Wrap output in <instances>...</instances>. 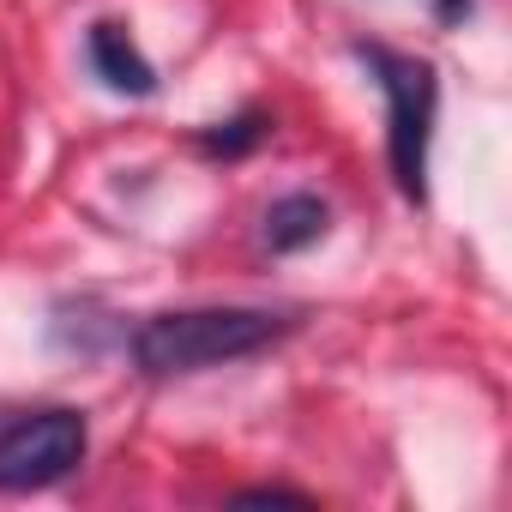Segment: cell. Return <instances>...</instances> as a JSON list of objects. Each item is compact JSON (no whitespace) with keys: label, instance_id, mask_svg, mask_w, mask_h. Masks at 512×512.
Here are the masks:
<instances>
[{"label":"cell","instance_id":"277c9868","mask_svg":"<svg viewBox=\"0 0 512 512\" xmlns=\"http://www.w3.org/2000/svg\"><path fill=\"white\" fill-rule=\"evenodd\" d=\"M85 55H91V67H97V79L109 91H121V97H151L157 91V67L139 55V43L127 37V25H115V19L91 25Z\"/></svg>","mask_w":512,"mask_h":512},{"label":"cell","instance_id":"8992f818","mask_svg":"<svg viewBox=\"0 0 512 512\" xmlns=\"http://www.w3.org/2000/svg\"><path fill=\"white\" fill-rule=\"evenodd\" d=\"M266 115L260 109H241V115H229V121H217V127H199V151L205 157H247L253 145L266 139Z\"/></svg>","mask_w":512,"mask_h":512},{"label":"cell","instance_id":"52a82bcc","mask_svg":"<svg viewBox=\"0 0 512 512\" xmlns=\"http://www.w3.org/2000/svg\"><path fill=\"white\" fill-rule=\"evenodd\" d=\"M235 500H241V506H253V500H296V506H308V494H302V488H241Z\"/></svg>","mask_w":512,"mask_h":512},{"label":"cell","instance_id":"7a4b0ae2","mask_svg":"<svg viewBox=\"0 0 512 512\" xmlns=\"http://www.w3.org/2000/svg\"><path fill=\"white\" fill-rule=\"evenodd\" d=\"M356 61L368 79L386 91V157L392 181L410 205H428V145H434V109H440V79L428 61L398 55L386 43H356Z\"/></svg>","mask_w":512,"mask_h":512},{"label":"cell","instance_id":"6da1fadb","mask_svg":"<svg viewBox=\"0 0 512 512\" xmlns=\"http://www.w3.org/2000/svg\"><path fill=\"white\" fill-rule=\"evenodd\" d=\"M284 332H290V320L266 314V308H181V314H151L133 332V362L151 380H175V374L260 356Z\"/></svg>","mask_w":512,"mask_h":512},{"label":"cell","instance_id":"3957f363","mask_svg":"<svg viewBox=\"0 0 512 512\" xmlns=\"http://www.w3.org/2000/svg\"><path fill=\"white\" fill-rule=\"evenodd\" d=\"M85 410H31L19 422L0 428V494H37V488H55L67 482L79 464H85Z\"/></svg>","mask_w":512,"mask_h":512},{"label":"cell","instance_id":"5b68a950","mask_svg":"<svg viewBox=\"0 0 512 512\" xmlns=\"http://www.w3.org/2000/svg\"><path fill=\"white\" fill-rule=\"evenodd\" d=\"M326 229H332V211H326V199H314V193H284V199H272V211H266V247H272V253H302V247H314Z\"/></svg>","mask_w":512,"mask_h":512},{"label":"cell","instance_id":"ba28073f","mask_svg":"<svg viewBox=\"0 0 512 512\" xmlns=\"http://www.w3.org/2000/svg\"><path fill=\"white\" fill-rule=\"evenodd\" d=\"M434 19L440 25H464L470 19V0H434Z\"/></svg>","mask_w":512,"mask_h":512}]
</instances>
